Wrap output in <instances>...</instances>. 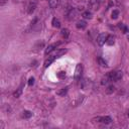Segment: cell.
<instances>
[{
  "label": "cell",
  "instance_id": "6da1fadb",
  "mask_svg": "<svg viewBox=\"0 0 129 129\" xmlns=\"http://www.w3.org/2000/svg\"><path fill=\"white\" fill-rule=\"evenodd\" d=\"M110 79V81H113V82H117L119 80L122 79L123 77V73L121 71H115V72H110L108 75H107Z\"/></svg>",
  "mask_w": 129,
  "mask_h": 129
},
{
  "label": "cell",
  "instance_id": "7a4b0ae2",
  "mask_svg": "<svg viewBox=\"0 0 129 129\" xmlns=\"http://www.w3.org/2000/svg\"><path fill=\"white\" fill-rule=\"evenodd\" d=\"M82 75H83V66H82V63H78L77 67H76L75 76H74V77H75V80H76V81L81 80Z\"/></svg>",
  "mask_w": 129,
  "mask_h": 129
},
{
  "label": "cell",
  "instance_id": "3957f363",
  "mask_svg": "<svg viewBox=\"0 0 129 129\" xmlns=\"http://www.w3.org/2000/svg\"><path fill=\"white\" fill-rule=\"evenodd\" d=\"M36 5H37V1L36 0H30L29 3H28V5H27V13L31 14L35 10Z\"/></svg>",
  "mask_w": 129,
  "mask_h": 129
},
{
  "label": "cell",
  "instance_id": "277c9868",
  "mask_svg": "<svg viewBox=\"0 0 129 129\" xmlns=\"http://www.w3.org/2000/svg\"><path fill=\"white\" fill-rule=\"evenodd\" d=\"M94 120H97V122H101L103 124H110L112 122V118L110 116H105V117H97Z\"/></svg>",
  "mask_w": 129,
  "mask_h": 129
},
{
  "label": "cell",
  "instance_id": "5b68a950",
  "mask_svg": "<svg viewBox=\"0 0 129 129\" xmlns=\"http://www.w3.org/2000/svg\"><path fill=\"white\" fill-rule=\"evenodd\" d=\"M106 40H107V35H106L105 33H101V34H99L98 37H97V43H98L100 46L104 45L105 42H106Z\"/></svg>",
  "mask_w": 129,
  "mask_h": 129
},
{
  "label": "cell",
  "instance_id": "8992f818",
  "mask_svg": "<svg viewBox=\"0 0 129 129\" xmlns=\"http://www.w3.org/2000/svg\"><path fill=\"white\" fill-rule=\"evenodd\" d=\"M100 3H101V0H90L89 2L90 8L92 10H98L100 7Z\"/></svg>",
  "mask_w": 129,
  "mask_h": 129
},
{
  "label": "cell",
  "instance_id": "52a82bcc",
  "mask_svg": "<svg viewBox=\"0 0 129 129\" xmlns=\"http://www.w3.org/2000/svg\"><path fill=\"white\" fill-rule=\"evenodd\" d=\"M77 15H78L77 9L72 8V9L69 11V13H68V19H69V20H74V19L77 17Z\"/></svg>",
  "mask_w": 129,
  "mask_h": 129
},
{
  "label": "cell",
  "instance_id": "ba28073f",
  "mask_svg": "<svg viewBox=\"0 0 129 129\" xmlns=\"http://www.w3.org/2000/svg\"><path fill=\"white\" fill-rule=\"evenodd\" d=\"M23 88H24V83L22 82V83L20 84V86L18 87V89H17V90H16L15 92H14V94H13V96H14L15 98H18V97H19V96H20V95L22 94V91H23Z\"/></svg>",
  "mask_w": 129,
  "mask_h": 129
},
{
  "label": "cell",
  "instance_id": "9c48e42d",
  "mask_svg": "<svg viewBox=\"0 0 129 129\" xmlns=\"http://www.w3.org/2000/svg\"><path fill=\"white\" fill-rule=\"evenodd\" d=\"M58 44H59V43H53V44L48 45V46L46 47V49H45V54H48V53H50L51 51H53V50H54V48H55Z\"/></svg>",
  "mask_w": 129,
  "mask_h": 129
},
{
  "label": "cell",
  "instance_id": "30bf717a",
  "mask_svg": "<svg viewBox=\"0 0 129 129\" xmlns=\"http://www.w3.org/2000/svg\"><path fill=\"white\" fill-rule=\"evenodd\" d=\"M54 58H55V56H54V55L48 56V58H46V59H45V61H44V67H45V68H47L48 66H50V64H51V62L54 60Z\"/></svg>",
  "mask_w": 129,
  "mask_h": 129
},
{
  "label": "cell",
  "instance_id": "8fae6325",
  "mask_svg": "<svg viewBox=\"0 0 129 129\" xmlns=\"http://www.w3.org/2000/svg\"><path fill=\"white\" fill-rule=\"evenodd\" d=\"M76 26H77V28H79V29H84V28L87 27V22L84 21V20H81V21H79V22L77 23Z\"/></svg>",
  "mask_w": 129,
  "mask_h": 129
},
{
  "label": "cell",
  "instance_id": "7c38bea8",
  "mask_svg": "<svg viewBox=\"0 0 129 129\" xmlns=\"http://www.w3.org/2000/svg\"><path fill=\"white\" fill-rule=\"evenodd\" d=\"M81 86H82V88L83 89H89V87H90V81L89 80H87V79H85V80H83L82 81V84H81Z\"/></svg>",
  "mask_w": 129,
  "mask_h": 129
},
{
  "label": "cell",
  "instance_id": "4fadbf2b",
  "mask_svg": "<svg viewBox=\"0 0 129 129\" xmlns=\"http://www.w3.org/2000/svg\"><path fill=\"white\" fill-rule=\"evenodd\" d=\"M114 42H115V37L113 35H108L107 36L106 43H108L109 45H112V44H114Z\"/></svg>",
  "mask_w": 129,
  "mask_h": 129
},
{
  "label": "cell",
  "instance_id": "5bb4252c",
  "mask_svg": "<svg viewBox=\"0 0 129 129\" xmlns=\"http://www.w3.org/2000/svg\"><path fill=\"white\" fill-rule=\"evenodd\" d=\"M68 89H69L68 87H64V88H62V89L58 90V91L56 92V94H57L58 96H61V97H62V96H64V95L68 93Z\"/></svg>",
  "mask_w": 129,
  "mask_h": 129
},
{
  "label": "cell",
  "instance_id": "9a60e30c",
  "mask_svg": "<svg viewBox=\"0 0 129 129\" xmlns=\"http://www.w3.org/2000/svg\"><path fill=\"white\" fill-rule=\"evenodd\" d=\"M60 33H61V36H62L63 38H68L69 35H70V31H69V29H67V28H62L61 31H60Z\"/></svg>",
  "mask_w": 129,
  "mask_h": 129
},
{
  "label": "cell",
  "instance_id": "2e32d148",
  "mask_svg": "<svg viewBox=\"0 0 129 129\" xmlns=\"http://www.w3.org/2000/svg\"><path fill=\"white\" fill-rule=\"evenodd\" d=\"M51 24H52V26H53V27H56V28H58V27L60 26V22H59V20H58V19H56L55 17H54V18H52Z\"/></svg>",
  "mask_w": 129,
  "mask_h": 129
},
{
  "label": "cell",
  "instance_id": "e0dca14e",
  "mask_svg": "<svg viewBox=\"0 0 129 129\" xmlns=\"http://www.w3.org/2000/svg\"><path fill=\"white\" fill-rule=\"evenodd\" d=\"M92 12L91 11H85L84 13H83V17L84 18H86V19H91L92 18Z\"/></svg>",
  "mask_w": 129,
  "mask_h": 129
},
{
  "label": "cell",
  "instance_id": "ac0fdd59",
  "mask_svg": "<svg viewBox=\"0 0 129 129\" xmlns=\"http://www.w3.org/2000/svg\"><path fill=\"white\" fill-rule=\"evenodd\" d=\"M58 4V0H49V6L50 8H56Z\"/></svg>",
  "mask_w": 129,
  "mask_h": 129
},
{
  "label": "cell",
  "instance_id": "d6986e66",
  "mask_svg": "<svg viewBox=\"0 0 129 129\" xmlns=\"http://www.w3.org/2000/svg\"><path fill=\"white\" fill-rule=\"evenodd\" d=\"M114 91H115V87H114L113 85L108 86V88L106 89V93H107V94H112Z\"/></svg>",
  "mask_w": 129,
  "mask_h": 129
},
{
  "label": "cell",
  "instance_id": "ffe728a7",
  "mask_svg": "<svg viewBox=\"0 0 129 129\" xmlns=\"http://www.w3.org/2000/svg\"><path fill=\"white\" fill-rule=\"evenodd\" d=\"M31 116H32V113H31L30 111H24L23 114H22V117H23V118H26V119H27V118H30Z\"/></svg>",
  "mask_w": 129,
  "mask_h": 129
},
{
  "label": "cell",
  "instance_id": "44dd1931",
  "mask_svg": "<svg viewBox=\"0 0 129 129\" xmlns=\"http://www.w3.org/2000/svg\"><path fill=\"white\" fill-rule=\"evenodd\" d=\"M98 62H99V64L102 66V67H106V66H107V62H106L102 57H98Z\"/></svg>",
  "mask_w": 129,
  "mask_h": 129
},
{
  "label": "cell",
  "instance_id": "7402d4cb",
  "mask_svg": "<svg viewBox=\"0 0 129 129\" xmlns=\"http://www.w3.org/2000/svg\"><path fill=\"white\" fill-rule=\"evenodd\" d=\"M118 16H119V11L116 10V9L113 10V12H112V18H113V19H116Z\"/></svg>",
  "mask_w": 129,
  "mask_h": 129
},
{
  "label": "cell",
  "instance_id": "603a6c76",
  "mask_svg": "<svg viewBox=\"0 0 129 129\" xmlns=\"http://www.w3.org/2000/svg\"><path fill=\"white\" fill-rule=\"evenodd\" d=\"M33 84H34V78L31 77V78H29V80H28V85H29V86H32Z\"/></svg>",
  "mask_w": 129,
  "mask_h": 129
},
{
  "label": "cell",
  "instance_id": "cb8c5ba5",
  "mask_svg": "<svg viewBox=\"0 0 129 129\" xmlns=\"http://www.w3.org/2000/svg\"><path fill=\"white\" fill-rule=\"evenodd\" d=\"M119 27L123 29V31H124V33H126V32H127V27H126L125 25H123V24H121V23H120V25H119Z\"/></svg>",
  "mask_w": 129,
  "mask_h": 129
},
{
  "label": "cell",
  "instance_id": "d4e9b609",
  "mask_svg": "<svg viewBox=\"0 0 129 129\" xmlns=\"http://www.w3.org/2000/svg\"><path fill=\"white\" fill-rule=\"evenodd\" d=\"M57 77H59V78H64V77H66V72H59V73L57 74Z\"/></svg>",
  "mask_w": 129,
  "mask_h": 129
},
{
  "label": "cell",
  "instance_id": "484cf974",
  "mask_svg": "<svg viewBox=\"0 0 129 129\" xmlns=\"http://www.w3.org/2000/svg\"><path fill=\"white\" fill-rule=\"evenodd\" d=\"M6 2H7V0H0V5L3 6V5H5Z\"/></svg>",
  "mask_w": 129,
  "mask_h": 129
},
{
  "label": "cell",
  "instance_id": "4316f807",
  "mask_svg": "<svg viewBox=\"0 0 129 129\" xmlns=\"http://www.w3.org/2000/svg\"><path fill=\"white\" fill-rule=\"evenodd\" d=\"M128 117H129V111H128Z\"/></svg>",
  "mask_w": 129,
  "mask_h": 129
}]
</instances>
